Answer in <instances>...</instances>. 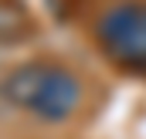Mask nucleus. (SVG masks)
<instances>
[{
	"label": "nucleus",
	"instance_id": "f257e3e1",
	"mask_svg": "<svg viewBox=\"0 0 146 139\" xmlns=\"http://www.w3.org/2000/svg\"><path fill=\"white\" fill-rule=\"evenodd\" d=\"M0 92L14 109L27 112L34 119H44V122L68 119L82 102L78 78L58 61H24V65L10 68Z\"/></svg>",
	"mask_w": 146,
	"mask_h": 139
},
{
	"label": "nucleus",
	"instance_id": "f03ea898",
	"mask_svg": "<svg viewBox=\"0 0 146 139\" xmlns=\"http://www.w3.org/2000/svg\"><path fill=\"white\" fill-rule=\"evenodd\" d=\"M95 37L102 51L126 68H146V0H126L99 17Z\"/></svg>",
	"mask_w": 146,
	"mask_h": 139
},
{
	"label": "nucleus",
	"instance_id": "7ed1b4c3",
	"mask_svg": "<svg viewBox=\"0 0 146 139\" xmlns=\"http://www.w3.org/2000/svg\"><path fill=\"white\" fill-rule=\"evenodd\" d=\"M34 34V21L21 0H0V51L27 41Z\"/></svg>",
	"mask_w": 146,
	"mask_h": 139
}]
</instances>
